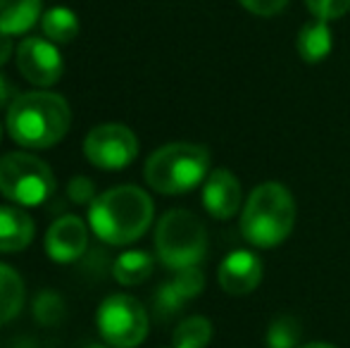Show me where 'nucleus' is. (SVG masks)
<instances>
[{
    "label": "nucleus",
    "instance_id": "obj_1",
    "mask_svg": "<svg viewBox=\"0 0 350 348\" xmlns=\"http://www.w3.org/2000/svg\"><path fill=\"white\" fill-rule=\"evenodd\" d=\"M5 126L14 144L43 150L60 144L67 136L72 126V110L60 93L29 91L12 98Z\"/></svg>",
    "mask_w": 350,
    "mask_h": 348
},
{
    "label": "nucleus",
    "instance_id": "obj_2",
    "mask_svg": "<svg viewBox=\"0 0 350 348\" xmlns=\"http://www.w3.org/2000/svg\"><path fill=\"white\" fill-rule=\"evenodd\" d=\"M152 198L139 186L122 184L96 196L88 210V224L100 241L126 246L139 241L152 222Z\"/></svg>",
    "mask_w": 350,
    "mask_h": 348
},
{
    "label": "nucleus",
    "instance_id": "obj_3",
    "mask_svg": "<svg viewBox=\"0 0 350 348\" xmlns=\"http://www.w3.org/2000/svg\"><path fill=\"white\" fill-rule=\"evenodd\" d=\"M295 224V200L284 184L267 181L248 196L241 213V234L258 248H274L291 237Z\"/></svg>",
    "mask_w": 350,
    "mask_h": 348
},
{
    "label": "nucleus",
    "instance_id": "obj_4",
    "mask_svg": "<svg viewBox=\"0 0 350 348\" xmlns=\"http://www.w3.org/2000/svg\"><path fill=\"white\" fill-rule=\"evenodd\" d=\"M210 174V150L198 144H167L146 160L143 176L162 196H184Z\"/></svg>",
    "mask_w": 350,
    "mask_h": 348
},
{
    "label": "nucleus",
    "instance_id": "obj_5",
    "mask_svg": "<svg viewBox=\"0 0 350 348\" xmlns=\"http://www.w3.org/2000/svg\"><path fill=\"white\" fill-rule=\"evenodd\" d=\"M155 251L162 265L174 272L198 267L208 251L205 224L189 210H170L157 222Z\"/></svg>",
    "mask_w": 350,
    "mask_h": 348
},
{
    "label": "nucleus",
    "instance_id": "obj_6",
    "mask_svg": "<svg viewBox=\"0 0 350 348\" xmlns=\"http://www.w3.org/2000/svg\"><path fill=\"white\" fill-rule=\"evenodd\" d=\"M55 191L53 170L31 153H8L0 158V193L24 208L41 205Z\"/></svg>",
    "mask_w": 350,
    "mask_h": 348
},
{
    "label": "nucleus",
    "instance_id": "obj_7",
    "mask_svg": "<svg viewBox=\"0 0 350 348\" xmlns=\"http://www.w3.org/2000/svg\"><path fill=\"white\" fill-rule=\"evenodd\" d=\"M98 332L112 348H136L148 336V312L129 293H112L98 308Z\"/></svg>",
    "mask_w": 350,
    "mask_h": 348
},
{
    "label": "nucleus",
    "instance_id": "obj_8",
    "mask_svg": "<svg viewBox=\"0 0 350 348\" xmlns=\"http://www.w3.org/2000/svg\"><path fill=\"white\" fill-rule=\"evenodd\" d=\"M83 155L98 170H124L139 155V139L124 124H100L83 139Z\"/></svg>",
    "mask_w": 350,
    "mask_h": 348
},
{
    "label": "nucleus",
    "instance_id": "obj_9",
    "mask_svg": "<svg viewBox=\"0 0 350 348\" xmlns=\"http://www.w3.org/2000/svg\"><path fill=\"white\" fill-rule=\"evenodd\" d=\"M17 67L22 77L33 86H53L62 79L65 62L57 46L48 38H24L17 46Z\"/></svg>",
    "mask_w": 350,
    "mask_h": 348
},
{
    "label": "nucleus",
    "instance_id": "obj_10",
    "mask_svg": "<svg viewBox=\"0 0 350 348\" xmlns=\"http://www.w3.org/2000/svg\"><path fill=\"white\" fill-rule=\"evenodd\" d=\"M88 227L77 215H62L48 227L46 253L55 263H74L86 253Z\"/></svg>",
    "mask_w": 350,
    "mask_h": 348
},
{
    "label": "nucleus",
    "instance_id": "obj_11",
    "mask_svg": "<svg viewBox=\"0 0 350 348\" xmlns=\"http://www.w3.org/2000/svg\"><path fill=\"white\" fill-rule=\"evenodd\" d=\"M217 279L219 286L231 296L253 293L262 282V260L253 251H234L221 260Z\"/></svg>",
    "mask_w": 350,
    "mask_h": 348
},
{
    "label": "nucleus",
    "instance_id": "obj_12",
    "mask_svg": "<svg viewBox=\"0 0 350 348\" xmlns=\"http://www.w3.org/2000/svg\"><path fill=\"white\" fill-rule=\"evenodd\" d=\"M203 205L215 219H231L241 208V184L234 172L212 170L203 186Z\"/></svg>",
    "mask_w": 350,
    "mask_h": 348
},
{
    "label": "nucleus",
    "instance_id": "obj_13",
    "mask_svg": "<svg viewBox=\"0 0 350 348\" xmlns=\"http://www.w3.org/2000/svg\"><path fill=\"white\" fill-rule=\"evenodd\" d=\"M205 289V274L198 267L181 269L176 272V277L172 282L162 284L155 293V312L160 317H170L174 312L181 310L184 303H189L191 298L200 296Z\"/></svg>",
    "mask_w": 350,
    "mask_h": 348
},
{
    "label": "nucleus",
    "instance_id": "obj_14",
    "mask_svg": "<svg viewBox=\"0 0 350 348\" xmlns=\"http://www.w3.org/2000/svg\"><path fill=\"white\" fill-rule=\"evenodd\" d=\"M31 215L17 205H0V253H19L33 241Z\"/></svg>",
    "mask_w": 350,
    "mask_h": 348
},
{
    "label": "nucleus",
    "instance_id": "obj_15",
    "mask_svg": "<svg viewBox=\"0 0 350 348\" xmlns=\"http://www.w3.org/2000/svg\"><path fill=\"white\" fill-rule=\"evenodd\" d=\"M334 48V34L327 19H317L308 22L298 31V53L308 65H317L332 53Z\"/></svg>",
    "mask_w": 350,
    "mask_h": 348
},
{
    "label": "nucleus",
    "instance_id": "obj_16",
    "mask_svg": "<svg viewBox=\"0 0 350 348\" xmlns=\"http://www.w3.org/2000/svg\"><path fill=\"white\" fill-rule=\"evenodd\" d=\"M43 0H0V31L8 36L27 34L41 17Z\"/></svg>",
    "mask_w": 350,
    "mask_h": 348
},
{
    "label": "nucleus",
    "instance_id": "obj_17",
    "mask_svg": "<svg viewBox=\"0 0 350 348\" xmlns=\"http://www.w3.org/2000/svg\"><path fill=\"white\" fill-rule=\"evenodd\" d=\"M24 298H27V291H24L19 272L0 263V325H8L19 315V310L24 308Z\"/></svg>",
    "mask_w": 350,
    "mask_h": 348
},
{
    "label": "nucleus",
    "instance_id": "obj_18",
    "mask_svg": "<svg viewBox=\"0 0 350 348\" xmlns=\"http://www.w3.org/2000/svg\"><path fill=\"white\" fill-rule=\"evenodd\" d=\"M155 260L150 253L146 251H126L112 265V277L122 284V286H136L143 284L152 274Z\"/></svg>",
    "mask_w": 350,
    "mask_h": 348
},
{
    "label": "nucleus",
    "instance_id": "obj_19",
    "mask_svg": "<svg viewBox=\"0 0 350 348\" xmlns=\"http://www.w3.org/2000/svg\"><path fill=\"white\" fill-rule=\"evenodd\" d=\"M43 34L48 41L57 43H72L79 36V17L67 8H51L41 19Z\"/></svg>",
    "mask_w": 350,
    "mask_h": 348
},
{
    "label": "nucleus",
    "instance_id": "obj_20",
    "mask_svg": "<svg viewBox=\"0 0 350 348\" xmlns=\"http://www.w3.org/2000/svg\"><path fill=\"white\" fill-rule=\"evenodd\" d=\"M212 339V322L208 317H186L179 327L174 330L172 336V346L174 348H205Z\"/></svg>",
    "mask_w": 350,
    "mask_h": 348
},
{
    "label": "nucleus",
    "instance_id": "obj_21",
    "mask_svg": "<svg viewBox=\"0 0 350 348\" xmlns=\"http://www.w3.org/2000/svg\"><path fill=\"white\" fill-rule=\"evenodd\" d=\"M300 336H303V327H300L298 317L281 315L269 322L265 344L267 348H300Z\"/></svg>",
    "mask_w": 350,
    "mask_h": 348
},
{
    "label": "nucleus",
    "instance_id": "obj_22",
    "mask_svg": "<svg viewBox=\"0 0 350 348\" xmlns=\"http://www.w3.org/2000/svg\"><path fill=\"white\" fill-rule=\"evenodd\" d=\"M305 8L317 19H338L350 10V0H305Z\"/></svg>",
    "mask_w": 350,
    "mask_h": 348
},
{
    "label": "nucleus",
    "instance_id": "obj_23",
    "mask_svg": "<svg viewBox=\"0 0 350 348\" xmlns=\"http://www.w3.org/2000/svg\"><path fill=\"white\" fill-rule=\"evenodd\" d=\"M93 191H96V186H93V181L86 179V176H74L70 181V186H67L70 198L79 205L93 203V200H96V193H93Z\"/></svg>",
    "mask_w": 350,
    "mask_h": 348
},
{
    "label": "nucleus",
    "instance_id": "obj_24",
    "mask_svg": "<svg viewBox=\"0 0 350 348\" xmlns=\"http://www.w3.org/2000/svg\"><path fill=\"white\" fill-rule=\"evenodd\" d=\"M248 12L258 14V17H272V14L281 12L288 0H239Z\"/></svg>",
    "mask_w": 350,
    "mask_h": 348
},
{
    "label": "nucleus",
    "instance_id": "obj_25",
    "mask_svg": "<svg viewBox=\"0 0 350 348\" xmlns=\"http://www.w3.org/2000/svg\"><path fill=\"white\" fill-rule=\"evenodd\" d=\"M10 55H12V41H10L8 34L0 31V67L10 60Z\"/></svg>",
    "mask_w": 350,
    "mask_h": 348
},
{
    "label": "nucleus",
    "instance_id": "obj_26",
    "mask_svg": "<svg viewBox=\"0 0 350 348\" xmlns=\"http://www.w3.org/2000/svg\"><path fill=\"white\" fill-rule=\"evenodd\" d=\"M10 84H8V79H5L3 75H0V107H5L10 103Z\"/></svg>",
    "mask_w": 350,
    "mask_h": 348
},
{
    "label": "nucleus",
    "instance_id": "obj_27",
    "mask_svg": "<svg viewBox=\"0 0 350 348\" xmlns=\"http://www.w3.org/2000/svg\"><path fill=\"white\" fill-rule=\"evenodd\" d=\"M300 348H336V346L324 344V341H312V344H305V346H300Z\"/></svg>",
    "mask_w": 350,
    "mask_h": 348
},
{
    "label": "nucleus",
    "instance_id": "obj_28",
    "mask_svg": "<svg viewBox=\"0 0 350 348\" xmlns=\"http://www.w3.org/2000/svg\"><path fill=\"white\" fill-rule=\"evenodd\" d=\"M86 348H107V346H98V344H93V346H86Z\"/></svg>",
    "mask_w": 350,
    "mask_h": 348
}]
</instances>
